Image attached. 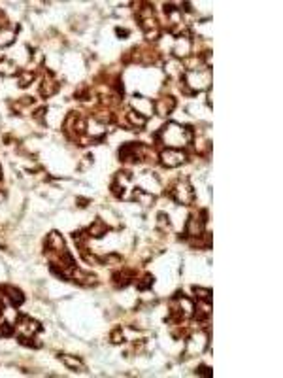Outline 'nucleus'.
Instances as JSON below:
<instances>
[{
  "label": "nucleus",
  "mask_w": 283,
  "mask_h": 378,
  "mask_svg": "<svg viewBox=\"0 0 283 378\" xmlns=\"http://www.w3.org/2000/svg\"><path fill=\"white\" fill-rule=\"evenodd\" d=\"M155 140L162 144L164 148H172V150H183L185 146L193 144L195 140V133L193 127H183L179 123H166L159 129V133L155 135Z\"/></svg>",
  "instance_id": "f257e3e1"
},
{
  "label": "nucleus",
  "mask_w": 283,
  "mask_h": 378,
  "mask_svg": "<svg viewBox=\"0 0 283 378\" xmlns=\"http://www.w3.org/2000/svg\"><path fill=\"white\" fill-rule=\"evenodd\" d=\"M138 19H140V25H142V31L145 38L149 42H155L157 38L160 36V25L157 17H155V12H153V6L145 4L143 8L138 10Z\"/></svg>",
  "instance_id": "f03ea898"
},
{
  "label": "nucleus",
  "mask_w": 283,
  "mask_h": 378,
  "mask_svg": "<svg viewBox=\"0 0 283 378\" xmlns=\"http://www.w3.org/2000/svg\"><path fill=\"white\" fill-rule=\"evenodd\" d=\"M170 197L179 203V205H193V201H195V189L193 186L187 182V180H181V182H177L174 188L170 189Z\"/></svg>",
  "instance_id": "7ed1b4c3"
},
{
  "label": "nucleus",
  "mask_w": 283,
  "mask_h": 378,
  "mask_svg": "<svg viewBox=\"0 0 283 378\" xmlns=\"http://www.w3.org/2000/svg\"><path fill=\"white\" fill-rule=\"evenodd\" d=\"M206 218H208V212L202 210L200 214H193L189 216L187 225H185V235L189 239H200L204 235V225H206Z\"/></svg>",
  "instance_id": "20e7f679"
},
{
  "label": "nucleus",
  "mask_w": 283,
  "mask_h": 378,
  "mask_svg": "<svg viewBox=\"0 0 283 378\" xmlns=\"http://www.w3.org/2000/svg\"><path fill=\"white\" fill-rule=\"evenodd\" d=\"M159 161L162 167L166 169H176L181 167L187 161V154L183 150H172V148H164L159 154Z\"/></svg>",
  "instance_id": "39448f33"
},
{
  "label": "nucleus",
  "mask_w": 283,
  "mask_h": 378,
  "mask_svg": "<svg viewBox=\"0 0 283 378\" xmlns=\"http://www.w3.org/2000/svg\"><path fill=\"white\" fill-rule=\"evenodd\" d=\"M16 331L21 335V339H32L36 333L42 331V326L34 320H31L29 316H21L19 322L16 324Z\"/></svg>",
  "instance_id": "423d86ee"
},
{
  "label": "nucleus",
  "mask_w": 283,
  "mask_h": 378,
  "mask_svg": "<svg viewBox=\"0 0 283 378\" xmlns=\"http://www.w3.org/2000/svg\"><path fill=\"white\" fill-rule=\"evenodd\" d=\"M189 55H193V38L189 34L179 36L174 46V57L177 59H187Z\"/></svg>",
  "instance_id": "0eeeda50"
},
{
  "label": "nucleus",
  "mask_w": 283,
  "mask_h": 378,
  "mask_svg": "<svg viewBox=\"0 0 283 378\" xmlns=\"http://www.w3.org/2000/svg\"><path fill=\"white\" fill-rule=\"evenodd\" d=\"M176 99L174 97H160L157 103H153V110H155V114L160 116V118H166V116H170L174 110H176Z\"/></svg>",
  "instance_id": "6e6552de"
},
{
  "label": "nucleus",
  "mask_w": 283,
  "mask_h": 378,
  "mask_svg": "<svg viewBox=\"0 0 283 378\" xmlns=\"http://www.w3.org/2000/svg\"><path fill=\"white\" fill-rule=\"evenodd\" d=\"M132 108L136 114H140L143 118H149L153 114V103L149 99H143V97H134L132 99Z\"/></svg>",
  "instance_id": "1a4fd4ad"
},
{
  "label": "nucleus",
  "mask_w": 283,
  "mask_h": 378,
  "mask_svg": "<svg viewBox=\"0 0 283 378\" xmlns=\"http://www.w3.org/2000/svg\"><path fill=\"white\" fill-rule=\"evenodd\" d=\"M2 293H4V297L10 301L12 307H21L23 301H25L23 293L19 292L17 288H14V286H2Z\"/></svg>",
  "instance_id": "9d476101"
},
{
  "label": "nucleus",
  "mask_w": 283,
  "mask_h": 378,
  "mask_svg": "<svg viewBox=\"0 0 283 378\" xmlns=\"http://www.w3.org/2000/svg\"><path fill=\"white\" fill-rule=\"evenodd\" d=\"M46 248H47V252H51V254H59V252H63L64 250V241H63V237L59 235V233H49L47 235V239H46Z\"/></svg>",
  "instance_id": "9b49d317"
},
{
  "label": "nucleus",
  "mask_w": 283,
  "mask_h": 378,
  "mask_svg": "<svg viewBox=\"0 0 283 378\" xmlns=\"http://www.w3.org/2000/svg\"><path fill=\"white\" fill-rule=\"evenodd\" d=\"M57 91H59V84L55 82L51 74H47V78H44V80H42L40 95H42V97H53Z\"/></svg>",
  "instance_id": "f8f14e48"
},
{
  "label": "nucleus",
  "mask_w": 283,
  "mask_h": 378,
  "mask_svg": "<svg viewBox=\"0 0 283 378\" xmlns=\"http://www.w3.org/2000/svg\"><path fill=\"white\" fill-rule=\"evenodd\" d=\"M108 231V225L106 222H102V220H94L93 223H91V227L87 229V233H89V237H93V239H100V237H104Z\"/></svg>",
  "instance_id": "ddd939ff"
},
{
  "label": "nucleus",
  "mask_w": 283,
  "mask_h": 378,
  "mask_svg": "<svg viewBox=\"0 0 283 378\" xmlns=\"http://www.w3.org/2000/svg\"><path fill=\"white\" fill-rule=\"evenodd\" d=\"M132 280H136L132 271H117V273L113 275V284H115L117 288H126Z\"/></svg>",
  "instance_id": "4468645a"
},
{
  "label": "nucleus",
  "mask_w": 283,
  "mask_h": 378,
  "mask_svg": "<svg viewBox=\"0 0 283 378\" xmlns=\"http://www.w3.org/2000/svg\"><path fill=\"white\" fill-rule=\"evenodd\" d=\"M16 42V29L12 27H2L0 29V48H8Z\"/></svg>",
  "instance_id": "2eb2a0df"
},
{
  "label": "nucleus",
  "mask_w": 283,
  "mask_h": 378,
  "mask_svg": "<svg viewBox=\"0 0 283 378\" xmlns=\"http://www.w3.org/2000/svg\"><path fill=\"white\" fill-rule=\"evenodd\" d=\"M17 74H19V69L14 61H10V59H0V76L10 78V76H17Z\"/></svg>",
  "instance_id": "dca6fc26"
},
{
  "label": "nucleus",
  "mask_w": 283,
  "mask_h": 378,
  "mask_svg": "<svg viewBox=\"0 0 283 378\" xmlns=\"http://www.w3.org/2000/svg\"><path fill=\"white\" fill-rule=\"evenodd\" d=\"M61 361L70 369V371H83L85 369V365H83V361L79 360V358H76V356H66V354H63V356H59Z\"/></svg>",
  "instance_id": "f3484780"
},
{
  "label": "nucleus",
  "mask_w": 283,
  "mask_h": 378,
  "mask_svg": "<svg viewBox=\"0 0 283 378\" xmlns=\"http://www.w3.org/2000/svg\"><path fill=\"white\" fill-rule=\"evenodd\" d=\"M134 201H138V203L143 205V206H151V205L155 203V197H153L151 193L143 191V189H136V191H134Z\"/></svg>",
  "instance_id": "a211bd4d"
},
{
  "label": "nucleus",
  "mask_w": 283,
  "mask_h": 378,
  "mask_svg": "<svg viewBox=\"0 0 283 378\" xmlns=\"http://www.w3.org/2000/svg\"><path fill=\"white\" fill-rule=\"evenodd\" d=\"M126 121L132 125V127H136V129H142V127H145V123H147V118H143L140 114H136L134 110H128L126 112Z\"/></svg>",
  "instance_id": "6ab92c4d"
},
{
  "label": "nucleus",
  "mask_w": 283,
  "mask_h": 378,
  "mask_svg": "<svg viewBox=\"0 0 283 378\" xmlns=\"http://www.w3.org/2000/svg\"><path fill=\"white\" fill-rule=\"evenodd\" d=\"M206 343H208V341H206V335H204V333H198V335H195V337L189 341V346H191L193 352H198V354H200V352L204 350Z\"/></svg>",
  "instance_id": "aec40b11"
},
{
  "label": "nucleus",
  "mask_w": 283,
  "mask_h": 378,
  "mask_svg": "<svg viewBox=\"0 0 283 378\" xmlns=\"http://www.w3.org/2000/svg\"><path fill=\"white\" fill-rule=\"evenodd\" d=\"M32 80H34V72H32V70H19V74H17L19 87H29Z\"/></svg>",
  "instance_id": "412c9836"
},
{
  "label": "nucleus",
  "mask_w": 283,
  "mask_h": 378,
  "mask_svg": "<svg viewBox=\"0 0 283 378\" xmlns=\"http://www.w3.org/2000/svg\"><path fill=\"white\" fill-rule=\"evenodd\" d=\"M193 293L196 295L198 301H204V303H212V292L208 288H200V286H195L193 288Z\"/></svg>",
  "instance_id": "4be33fe9"
},
{
  "label": "nucleus",
  "mask_w": 283,
  "mask_h": 378,
  "mask_svg": "<svg viewBox=\"0 0 283 378\" xmlns=\"http://www.w3.org/2000/svg\"><path fill=\"white\" fill-rule=\"evenodd\" d=\"M151 286H153V276H151V275H143L140 280H136V288H138L140 292L149 290Z\"/></svg>",
  "instance_id": "5701e85b"
},
{
  "label": "nucleus",
  "mask_w": 283,
  "mask_h": 378,
  "mask_svg": "<svg viewBox=\"0 0 283 378\" xmlns=\"http://www.w3.org/2000/svg\"><path fill=\"white\" fill-rule=\"evenodd\" d=\"M157 227L162 229V231H168L170 229V218L166 214H159L157 216Z\"/></svg>",
  "instance_id": "b1692460"
},
{
  "label": "nucleus",
  "mask_w": 283,
  "mask_h": 378,
  "mask_svg": "<svg viewBox=\"0 0 283 378\" xmlns=\"http://www.w3.org/2000/svg\"><path fill=\"white\" fill-rule=\"evenodd\" d=\"M125 341V337H123V331L117 327V329H113V333H111V343L113 344H121Z\"/></svg>",
  "instance_id": "393cba45"
},
{
  "label": "nucleus",
  "mask_w": 283,
  "mask_h": 378,
  "mask_svg": "<svg viewBox=\"0 0 283 378\" xmlns=\"http://www.w3.org/2000/svg\"><path fill=\"white\" fill-rule=\"evenodd\" d=\"M14 333V326H10V324H2L0 326V337H10Z\"/></svg>",
  "instance_id": "a878e982"
},
{
  "label": "nucleus",
  "mask_w": 283,
  "mask_h": 378,
  "mask_svg": "<svg viewBox=\"0 0 283 378\" xmlns=\"http://www.w3.org/2000/svg\"><path fill=\"white\" fill-rule=\"evenodd\" d=\"M196 375H198V377H212V369L206 367V365H200V367L196 369Z\"/></svg>",
  "instance_id": "bb28decb"
},
{
  "label": "nucleus",
  "mask_w": 283,
  "mask_h": 378,
  "mask_svg": "<svg viewBox=\"0 0 283 378\" xmlns=\"http://www.w3.org/2000/svg\"><path fill=\"white\" fill-rule=\"evenodd\" d=\"M117 36H123L125 38V36H128V31L126 29H117Z\"/></svg>",
  "instance_id": "cd10ccee"
},
{
  "label": "nucleus",
  "mask_w": 283,
  "mask_h": 378,
  "mask_svg": "<svg viewBox=\"0 0 283 378\" xmlns=\"http://www.w3.org/2000/svg\"><path fill=\"white\" fill-rule=\"evenodd\" d=\"M2 312H4V305H2V301H0V316H2Z\"/></svg>",
  "instance_id": "c85d7f7f"
},
{
  "label": "nucleus",
  "mask_w": 283,
  "mask_h": 378,
  "mask_svg": "<svg viewBox=\"0 0 283 378\" xmlns=\"http://www.w3.org/2000/svg\"><path fill=\"white\" fill-rule=\"evenodd\" d=\"M2 201H4V193L0 191V203H2Z\"/></svg>",
  "instance_id": "c756f323"
},
{
  "label": "nucleus",
  "mask_w": 283,
  "mask_h": 378,
  "mask_svg": "<svg viewBox=\"0 0 283 378\" xmlns=\"http://www.w3.org/2000/svg\"><path fill=\"white\" fill-rule=\"evenodd\" d=\"M0 178H2V169H0Z\"/></svg>",
  "instance_id": "7c9ffc66"
}]
</instances>
